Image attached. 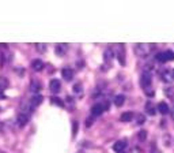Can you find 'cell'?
Wrapping results in <instances>:
<instances>
[{
  "instance_id": "24",
  "label": "cell",
  "mask_w": 174,
  "mask_h": 153,
  "mask_svg": "<svg viewBox=\"0 0 174 153\" xmlns=\"http://www.w3.org/2000/svg\"><path fill=\"white\" fill-rule=\"evenodd\" d=\"M8 86V81L6 78H0V89H4Z\"/></svg>"
},
{
  "instance_id": "14",
  "label": "cell",
  "mask_w": 174,
  "mask_h": 153,
  "mask_svg": "<svg viewBox=\"0 0 174 153\" xmlns=\"http://www.w3.org/2000/svg\"><path fill=\"white\" fill-rule=\"evenodd\" d=\"M132 118H133V114H132L131 111H128V112H124L120 116V120H121V122H131Z\"/></svg>"
},
{
  "instance_id": "11",
  "label": "cell",
  "mask_w": 174,
  "mask_h": 153,
  "mask_svg": "<svg viewBox=\"0 0 174 153\" xmlns=\"http://www.w3.org/2000/svg\"><path fill=\"white\" fill-rule=\"evenodd\" d=\"M125 146H126L125 141H117L114 145H113V151L117 152V153H121L125 149Z\"/></svg>"
},
{
  "instance_id": "15",
  "label": "cell",
  "mask_w": 174,
  "mask_h": 153,
  "mask_svg": "<svg viewBox=\"0 0 174 153\" xmlns=\"http://www.w3.org/2000/svg\"><path fill=\"white\" fill-rule=\"evenodd\" d=\"M158 111H159L162 115L169 114V105H167L166 103H159L158 104Z\"/></svg>"
},
{
  "instance_id": "23",
  "label": "cell",
  "mask_w": 174,
  "mask_h": 153,
  "mask_svg": "<svg viewBox=\"0 0 174 153\" xmlns=\"http://www.w3.org/2000/svg\"><path fill=\"white\" fill-rule=\"evenodd\" d=\"M112 57H113V52H112V49H106L105 51V60L107 62V60H112Z\"/></svg>"
},
{
  "instance_id": "26",
  "label": "cell",
  "mask_w": 174,
  "mask_h": 153,
  "mask_svg": "<svg viewBox=\"0 0 174 153\" xmlns=\"http://www.w3.org/2000/svg\"><path fill=\"white\" fill-rule=\"evenodd\" d=\"M145 138H147V131H144V130H141V131L139 133V139H141V141H144Z\"/></svg>"
},
{
  "instance_id": "8",
  "label": "cell",
  "mask_w": 174,
  "mask_h": 153,
  "mask_svg": "<svg viewBox=\"0 0 174 153\" xmlns=\"http://www.w3.org/2000/svg\"><path fill=\"white\" fill-rule=\"evenodd\" d=\"M117 57H118V62L121 63L122 66L125 64V48H124V45H120L118 47V52H117Z\"/></svg>"
},
{
  "instance_id": "27",
  "label": "cell",
  "mask_w": 174,
  "mask_h": 153,
  "mask_svg": "<svg viewBox=\"0 0 174 153\" xmlns=\"http://www.w3.org/2000/svg\"><path fill=\"white\" fill-rule=\"evenodd\" d=\"M36 47H37V49H38L40 52H45V49H46V48H45V47H46L45 44H44V45H42V44H37Z\"/></svg>"
},
{
  "instance_id": "16",
  "label": "cell",
  "mask_w": 174,
  "mask_h": 153,
  "mask_svg": "<svg viewBox=\"0 0 174 153\" xmlns=\"http://www.w3.org/2000/svg\"><path fill=\"white\" fill-rule=\"evenodd\" d=\"M124 101H125V97L122 94L116 96L114 97V104L117 105V107H122V105H124Z\"/></svg>"
},
{
  "instance_id": "25",
  "label": "cell",
  "mask_w": 174,
  "mask_h": 153,
  "mask_svg": "<svg viewBox=\"0 0 174 153\" xmlns=\"http://www.w3.org/2000/svg\"><path fill=\"white\" fill-rule=\"evenodd\" d=\"M144 93L147 94L148 97H154L155 92H154V90H153V89H151V88H148V89H145V90H144Z\"/></svg>"
},
{
  "instance_id": "29",
  "label": "cell",
  "mask_w": 174,
  "mask_h": 153,
  "mask_svg": "<svg viewBox=\"0 0 174 153\" xmlns=\"http://www.w3.org/2000/svg\"><path fill=\"white\" fill-rule=\"evenodd\" d=\"M0 98H4V90L0 89Z\"/></svg>"
},
{
  "instance_id": "12",
  "label": "cell",
  "mask_w": 174,
  "mask_h": 153,
  "mask_svg": "<svg viewBox=\"0 0 174 153\" xmlns=\"http://www.w3.org/2000/svg\"><path fill=\"white\" fill-rule=\"evenodd\" d=\"M44 101V97L41 94H37V96H33V98H31V101H30V104H31V107H38V105L41 104Z\"/></svg>"
},
{
  "instance_id": "3",
  "label": "cell",
  "mask_w": 174,
  "mask_h": 153,
  "mask_svg": "<svg viewBox=\"0 0 174 153\" xmlns=\"http://www.w3.org/2000/svg\"><path fill=\"white\" fill-rule=\"evenodd\" d=\"M162 81L166 82V84L173 82L174 81V70H164L162 72Z\"/></svg>"
},
{
  "instance_id": "18",
  "label": "cell",
  "mask_w": 174,
  "mask_h": 153,
  "mask_svg": "<svg viewBox=\"0 0 174 153\" xmlns=\"http://www.w3.org/2000/svg\"><path fill=\"white\" fill-rule=\"evenodd\" d=\"M38 90H41V85L38 84V82H31V92H34V93H37Z\"/></svg>"
},
{
  "instance_id": "28",
  "label": "cell",
  "mask_w": 174,
  "mask_h": 153,
  "mask_svg": "<svg viewBox=\"0 0 174 153\" xmlns=\"http://www.w3.org/2000/svg\"><path fill=\"white\" fill-rule=\"evenodd\" d=\"M74 92H75V93H80V92H82V85L80 84L75 85L74 86Z\"/></svg>"
},
{
  "instance_id": "5",
  "label": "cell",
  "mask_w": 174,
  "mask_h": 153,
  "mask_svg": "<svg viewBox=\"0 0 174 153\" xmlns=\"http://www.w3.org/2000/svg\"><path fill=\"white\" fill-rule=\"evenodd\" d=\"M44 67H45V64H44V62L41 59H36V60H33V62H31V68H33L34 71H37V72L42 71Z\"/></svg>"
},
{
  "instance_id": "9",
  "label": "cell",
  "mask_w": 174,
  "mask_h": 153,
  "mask_svg": "<svg viewBox=\"0 0 174 153\" xmlns=\"http://www.w3.org/2000/svg\"><path fill=\"white\" fill-rule=\"evenodd\" d=\"M29 119H30V115L21 112L19 115H18V124H19L21 127H23L25 124H26L27 122H29Z\"/></svg>"
},
{
  "instance_id": "6",
  "label": "cell",
  "mask_w": 174,
  "mask_h": 153,
  "mask_svg": "<svg viewBox=\"0 0 174 153\" xmlns=\"http://www.w3.org/2000/svg\"><path fill=\"white\" fill-rule=\"evenodd\" d=\"M60 88H61V84H60V81L59 79H52L50 81V84H49V89H50V92L52 93H59L60 92Z\"/></svg>"
},
{
  "instance_id": "1",
  "label": "cell",
  "mask_w": 174,
  "mask_h": 153,
  "mask_svg": "<svg viewBox=\"0 0 174 153\" xmlns=\"http://www.w3.org/2000/svg\"><path fill=\"white\" fill-rule=\"evenodd\" d=\"M153 44H135V53L139 57H145L151 53L153 51Z\"/></svg>"
},
{
  "instance_id": "22",
  "label": "cell",
  "mask_w": 174,
  "mask_h": 153,
  "mask_svg": "<svg viewBox=\"0 0 174 153\" xmlns=\"http://www.w3.org/2000/svg\"><path fill=\"white\" fill-rule=\"evenodd\" d=\"M136 122H137V124H143L145 122V116L141 114H139L137 116H136Z\"/></svg>"
},
{
  "instance_id": "17",
  "label": "cell",
  "mask_w": 174,
  "mask_h": 153,
  "mask_svg": "<svg viewBox=\"0 0 174 153\" xmlns=\"http://www.w3.org/2000/svg\"><path fill=\"white\" fill-rule=\"evenodd\" d=\"M157 60L158 62H160V63H166L167 60H166V56H164V52H159V53H157Z\"/></svg>"
},
{
  "instance_id": "21",
  "label": "cell",
  "mask_w": 174,
  "mask_h": 153,
  "mask_svg": "<svg viewBox=\"0 0 174 153\" xmlns=\"http://www.w3.org/2000/svg\"><path fill=\"white\" fill-rule=\"evenodd\" d=\"M164 56H166L167 62H169V60H174V52L173 51H166V52H164Z\"/></svg>"
},
{
  "instance_id": "7",
  "label": "cell",
  "mask_w": 174,
  "mask_h": 153,
  "mask_svg": "<svg viewBox=\"0 0 174 153\" xmlns=\"http://www.w3.org/2000/svg\"><path fill=\"white\" fill-rule=\"evenodd\" d=\"M61 76L65 81H72V78H74V70L69 68V67H65L61 71Z\"/></svg>"
},
{
  "instance_id": "2",
  "label": "cell",
  "mask_w": 174,
  "mask_h": 153,
  "mask_svg": "<svg viewBox=\"0 0 174 153\" xmlns=\"http://www.w3.org/2000/svg\"><path fill=\"white\" fill-rule=\"evenodd\" d=\"M151 82H153V76H151V74L148 71H144L143 74H141L140 76V85H141V88L144 89H148V88H151Z\"/></svg>"
},
{
  "instance_id": "10",
  "label": "cell",
  "mask_w": 174,
  "mask_h": 153,
  "mask_svg": "<svg viewBox=\"0 0 174 153\" xmlns=\"http://www.w3.org/2000/svg\"><path fill=\"white\" fill-rule=\"evenodd\" d=\"M144 110H145V112H147L148 115H151V116H154V115L157 114V110H155V107H154L153 101H147V103H145Z\"/></svg>"
},
{
  "instance_id": "20",
  "label": "cell",
  "mask_w": 174,
  "mask_h": 153,
  "mask_svg": "<svg viewBox=\"0 0 174 153\" xmlns=\"http://www.w3.org/2000/svg\"><path fill=\"white\" fill-rule=\"evenodd\" d=\"M78 129H79V124H78L76 120H74V122H72V137H75V135H76Z\"/></svg>"
},
{
  "instance_id": "30",
  "label": "cell",
  "mask_w": 174,
  "mask_h": 153,
  "mask_svg": "<svg viewBox=\"0 0 174 153\" xmlns=\"http://www.w3.org/2000/svg\"><path fill=\"white\" fill-rule=\"evenodd\" d=\"M172 118H173V119H174V110H173V112H172Z\"/></svg>"
},
{
  "instance_id": "13",
  "label": "cell",
  "mask_w": 174,
  "mask_h": 153,
  "mask_svg": "<svg viewBox=\"0 0 174 153\" xmlns=\"http://www.w3.org/2000/svg\"><path fill=\"white\" fill-rule=\"evenodd\" d=\"M67 44H57V47H56V53L60 56L65 55V52H67Z\"/></svg>"
},
{
  "instance_id": "19",
  "label": "cell",
  "mask_w": 174,
  "mask_h": 153,
  "mask_svg": "<svg viewBox=\"0 0 174 153\" xmlns=\"http://www.w3.org/2000/svg\"><path fill=\"white\" fill-rule=\"evenodd\" d=\"M50 101H52L53 104L59 105V107H64V103H63V100H60L59 97H52V98H50Z\"/></svg>"
},
{
  "instance_id": "4",
  "label": "cell",
  "mask_w": 174,
  "mask_h": 153,
  "mask_svg": "<svg viewBox=\"0 0 174 153\" xmlns=\"http://www.w3.org/2000/svg\"><path fill=\"white\" fill-rule=\"evenodd\" d=\"M102 112H103V107H102V104L101 103L94 104L93 107H91V116L93 118L99 116V115H102Z\"/></svg>"
}]
</instances>
